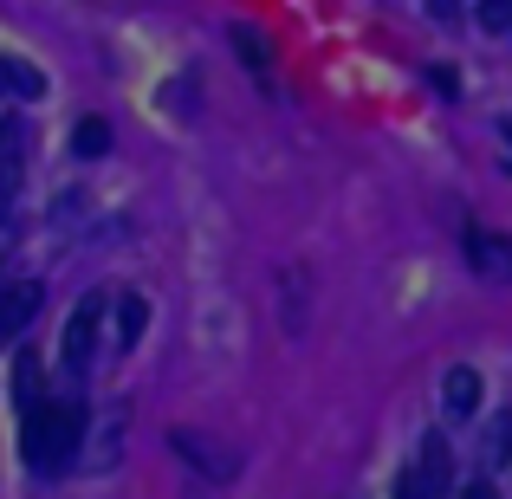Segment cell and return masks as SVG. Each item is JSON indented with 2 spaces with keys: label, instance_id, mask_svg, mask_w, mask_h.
Listing matches in <instances>:
<instances>
[{
  "label": "cell",
  "instance_id": "cell-4",
  "mask_svg": "<svg viewBox=\"0 0 512 499\" xmlns=\"http://www.w3.org/2000/svg\"><path fill=\"white\" fill-rule=\"evenodd\" d=\"M39 299H46V292H39L33 279H20V286H0V337H20L26 325H33Z\"/></svg>",
  "mask_w": 512,
  "mask_h": 499
},
{
  "label": "cell",
  "instance_id": "cell-9",
  "mask_svg": "<svg viewBox=\"0 0 512 499\" xmlns=\"http://www.w3.org/2000/svg\"><path fill=\"white\" fill-rule=\"evenodd\" d=\"M143 325H150V305H143L137 292H124V299H117V337H124V344H137Z\"/></svg>",
  "mask_w": 512,
  "mask_h": 499
},
{
  "label": "cell",
  "instance_id": "cell-7",
  "mask_svg": "<svg viewBox=\"0 0 512 499\" xmlns=\"http://www.w3.org/2000/svg\"><path fill=\"white\" fill-rule=\"evenodd\" d=\"M441 402H448V415H474L480 409V376L474 370H448V383H441Z\"/></svg>",
  "mask_w": 512,
  "mask_h": 499
},
{
  "label": "cell",
  "instance_id": "cell-14",
  "mask_svg": "<svg viewBox=\"0 0 512 499\" xmlns=\"http://www.w3.org/2000/svg\"><path fill=\"white\" fill-rule=\"evenodd\" d=\"M480 13H487V26H512V0H487Z\"/></svg>",
  "mask_w": 512,
  "mask_h": 499
},
{
  "label": "cell",
  "instance_id": "cell-5",
  "mask_svg": "<svg viewBox=\"0 0 512 499\" xmlns=\"http://www.w3.org/2000/svg\"><path fill=\"white\" fill-rule=\"evenodd\" d=\"M175 448H182V454H195V461H201V474H214V480H227V474H234V448H221V441H208V435H195V428H182V435H175Z\"/></svg>",
  "mask_w": 512,
  "mask_h": 499
},
{
  "label": "cell",
  "instance_id": "cell-2",
  "mask_svg": "<svg viewBox=\"0 0 512 499\" xmlns=\"http://www.w3.org/2000/svg\"><path fill=\"white\" fill-rule=\"evenodd\" d=\"M98 318H104V292H91V299H78V312L65 318V344H59V363L72 376H85L91 363V344H98Z\"/></svg>",
  "mask_w": 512,
  "mask_h": 499
},
{
  "label": "cell",
  "instance_id": "cell-1",
  "mask_svg": "<svg viewBox=\"0 0 512 499\" xmlns=\"http://www.w3.org/2000/svg\"><path fill=\"white\" fill-rule=\"evenodd\" d=\"M78 435H85V415H78L72 402H39V409L26 415V461H33L39 474H59L78 454Z\"/></svg>",
  "mask_w": 512,
  "mask_h": 499
},
{
  "label": "cell",
  "instance_id": "cell-13",
  "mask_svg": "<svg viewBox=\"0 0 512 499\" xmlns=\"http://www.w3.org/2000/svg\"><path fill=\"white\" fill-rule=\"evenodd\" d=\"M7 91H20V98H33L39 91V78L26 72V65H13V59H0V98H7Z\"/></svg>",
  "mask_w": 512,
  "mask_h": 499
},
{
  "label": "cell",
  "instance_id": "cell-3",
  "mask_svg": "<svg viewBox=\"0 0 512 499\" xmlns=\"http://www.w3.org/2000/svg\"><path fill=\"white\" fill-rule=\"evenodd\" d=\"M467 260H474V273H487V279H512V240L474 227V234H467Z\"/></svg>",
  "mask_w": 512,
  "mask_h": 499
},
{
  "label": "cell",
  "instance_id": "cell-6",
  "mask_svg": "<svg viewBox=\"0 0 512 499\" xmlns=\"http://www.w3.org/2000/svg\"><path fill=\"white\" fill-rule=\"evenodd\" d=\"M415 480H422V493H428V499L448 493V441H441V435H428V441H422V454H415Z\"/></svg>",
  "mask_w": 512,
  "mask_h": 499
},
{
  "label": "cell",
  "instance_id": "cell-11",
  "mask_svg": "<svg viewBox=\"0 0 512 499\" xmlns=\"http://www.w3.org/2000/svg\"><path fill=\"white\" fill-rule=\"evenodd\" d=\"M13 389H20V409L33 415L39 409V357H20V363H13Z\"/></svg>",
  "mask_w": 512,
  "mask_h": 499
},
{
  "label": "cell",
  "instance_id": "cell-15",
  "mask_svg": "<svg viewBox=\"0 0 512 499\" xmlns=\"http://www.w3.org/2000/svg\"><path fill=\"white\" fill-rule=\"evenodd\" d=\"M454 499H500V493H493L487 480H474V487H461V493H454Z\"/></svg>",
  "mask_w": 512,
  "mask_h": 499
},
{
  "label": "cell",
  "instance_id": "cell-12",
  "mask_svg": "<svg viewBox=\"0 0 512 499\" xmlns=\"http://www.w3.org/2000/svg\"><path fill=\"white\" fill-rule=\"evenodd\" d=\"M72 150H78V156H104V150H111V124L85 117V124H78V137H72Z\"/></svg>",
  "mask_w": 512,
  "mask_h": 499
},
{
  "label": "cell",
  "instance_id": "cell-8",
  "mask_svg": "<svg viewBox=\"0 0 512 499\" xmlns=\"http://www.w3.org/2000/svg\"><path fill=\"white\" fill-rule=\"evenodd\" d=\"M234 52H240V65H247V72H266V65H273V46H266L260 39V26H234Z\"/></svg>",
  "mask_w": 512,
  "mask_h": 499
},
{
  "label": "cell",
  "instance_id": "cell-10",
  "mask_svg": "<svg viewBox=\"0 0 512 499\" xmlns=\"http://www.w3.org/2000/svg\"><path fill=\"white\" fill-rule=\"evenodd\" d=\"M506 461H512V409L487 422V467H506Z\"/></svg>",
  "mask_w": 512,
  "mask_h": 499
}]
</instances>
